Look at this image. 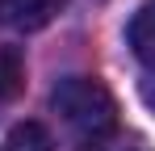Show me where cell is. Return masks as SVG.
<instances>
[{
  "label": "cell",
  "instance_id": "obj_7",
  "mask_svg": "<svg viewBox=\"0 0 155 151\" xmlns=\"http://www.w3.org/2000/svg\"><path fill=\"white\" fill-rule=\"evenodd\" d=\"M126 151H143V147H126Z\"/></svg>",
  "mask_w": 155,
  "mask_h": 151
},
{
  "label": "cell",
  "instance_id": "obj_4",
  "mask_svg": "<svg viewBox=\"0 0 155 151\" xmlns=\"http://www.w3.org/2000/svg\"><path fill=\"white\" fill-rule=\"evenodd\" d=\"M0 151H54V139L42 122H17L4 134Z\"/></svg>",
  "mask_w": 155,
  "mask_h": 151
},
{
  "label": "cell",
  "instance_id": "obj_1",
  "mask_svg": "<svg viewBox=\"0 0 155 151\" xmlns=\"http://www.w3.org/2000/svg\"><path fill=\"white\" fill-rule=\"evenodd\" d=\"M51 109L71 134L76 151H101L117 134V101L97 76H63L51 88Z\"/></svg>",
  "mask_w": 155,
  "mask_h": 151
},
{
  "label": "cell",
  "instance_id": "obj_3",
  "mask_svg": "<svg viewBox=\"0 0 155 151\" xmlns=\"http://www.w3.org/2000/svg\"><path fill=\"white\" fill-rule=\"evenodd\" d=\"M126 42H130V50H134V59H138V63L155 67V0H147V4L130 17Z\"/></svg>",
  "mask_w": 155,
  "mask_h": 151
},
{
  "label": "cell",
  "instance_id": "obj_6",
  "mask_svg": "<svg viewBox=\"0 0 155 151\" xmlns=\"http://www.w3.org/2000/svg\"><path fill=\"white\" fill-rule=\"evenodd\" d=\"M138 92H143V101H147V109L155 113V67L147 76H143V84H138Z\"/></svg>",
  "mask_w": 155,
  "mask_h": 151
},
{
  "label": "cell",
  "instance_id": "obj_2",
  "mask_svg": "<svg viewBox=\"0 0 155 151\" xmlns=\"http://www.w3.org/2000/svg\"><path fill=\"white\" fill-rule=\"evenodd\" d=\"M59 13H63V0H0V25L21 34L46 29Z\"/></svg>",
  "mask_w": 155,
  "mask_h": 151
},
{
  "label": "cell",
  "instance_id": "obj_5",
  "mask_svg": "<svg viewBox=\"0 0 155 151\" xmlns=\"http://www.w3.org/2000/svg\"><path fill=\"white\" fill-rule=\"evenodd\" d=\"M21 84H25V59H21V50L0 46V109L21 92Z\"/></svg>",
  "mask_w": 155,
  "mask_h": 151
}]
</instances>
